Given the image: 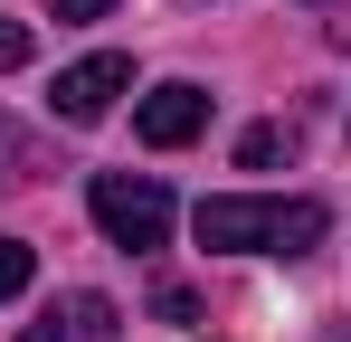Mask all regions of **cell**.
Wrapping results in <instances>:
<instances>
[{"mask_svg":"<svg viewBox=\"0 0 351 342\" xmlns=\"http://www.w3.org/2000/svg\"><path fill=\"white\" fill-rule=\"evenodd\" d=\"M190 228H199V247H219V257H304V247H323L332 209H323V200L219 190V200H199V209H190Z\"/></svg>","mask_w":351,"mask_h":342,"instance_id":"cell-1","label":"cell"},{"mask_svg":"<svg viewBox=\"0 0 351 342\" xmlns=\"http://www.w3.org/2000/svg\"><path fill=\"white\" fill-rule=\"evenodd\" d=\"M76 342H114V304L105 295H76Z\"/></svg>","mask_w":351,"mask_h":342,"instance_id":"cell-9","label":"cell"},{"mask_svg":"<svg viewBox=\"0 0 351 342\" xmlns=\"http://www.w3.org/2000/svg\"><path fill=\"white\" fill-rule=\"evenodd\" d=\"M285 143H294L285 124H256V133L237 143V162H247V171H266V162H276V152H285Z\"/></svg>","mask_w":351,"mask_h":342,"instance_id":"cell-8","label":"cell"},{"mask_svg":"<svg viewBox=\"0 0 351 342\" xmlns=\"http://www.w3.org/2000/svg\"><path fill=\"white\" fill-rule=\"evenodd\" d=\"M29 171H38V143H29V133H10V124H0V190H19V181H29Z\"/></svg>","mask_w":351,"mask_h":342,"instance_id":"cell-6","label":"cell"},{"mask_svg":"<svg viewBox=\"0 0 351 342\" xmlns=\"http://www.w3.org/2000/svg\"><path fill=\"white\" fill-rule=\"evenodd\" d=\"M133 86V57H114V48H95V57H76V67H58V124H105L114 114V95Z\"/></svg>","mask_w":351,"mask_h":342,"instance_id":"cell-3","label":"cell"},{"mask_svg":"<svg viewBox=\"0 0 351 342\" xmlns=\"http://www.w3.org/2000/svg\"><path fill=\"white\" fill-rule=\"evenodd\" d=\"M86 209H95V228H105L114 247H133V257H143V247H162V238H171V219H180L171 190H162L152 171H95Z\"/></svg>","mask_w":351,"mask_h":342,"instance_id":"cell-2","label":"cell"},{"mask_svg":"<svg viewBox=\"0 0 351 342\" xmlns=\"http://www.w3.org/2000/svg\"><path fill=\"white\" fill-rule=\"evenodd\" d=\"M29 57H38V29L29 19H0V76H19Z\"/></svg>","mask_w":351,"mask_h":342,"instance_id":"cell-7","label":"cell"},{"mask_svg":"<svg viewBox=\"0 0 351 342\" xmlns=\"http://www.w3.org/2000/svg\"><path fill=\"white\" fill-rule=\"evenodd\" d=\"M19 342H76V333H58V314H48V323H29Z\"/></svg>","mask_w":351,"mask_h":342,"instance_id":"cell-11","label":"cell"},{"mask_svg":"<svg viewBox=\"0 0 351 342\" xmlns=\"http://www.w3.org/2000/svg\"><path fill=\"white\" fill-rule=\"evenodd\" d=\"M199 124H209V95H199L190 76H171V86H152V95L133 105V133H143L152 152H180V143H190Z\"/></svg>","mask_w":351,"mask_h":342,"instance_id":"cell-4","label":"cell"},{"mask_svg":"<svg viewBox=\"0 0 351 342\" xmlns=\"http://www.w3.org/2000/svg\"><path fill=\"white\" fill-rule=\"evenodd\" d=\"M48 10H58V19H105L114 0H48Z\"/></svg>","mask_w":351,"mask_h":342,"instance_id":"cell-10","label":"cell"},{"mask_svg":"<svg viewBox=\"0 0 351 342\" xmlns=\"http://www.w3.org/2000/svg\"><path fill=\"white\" fill-rule=\"evenodd\" d=\"M29 276H38L29 238H0V304H10V295H29Z\"/></svg>","mask_w":351,"mask_h":342,"instance_id":"cell-5","label":"cell"}]
</instances>
